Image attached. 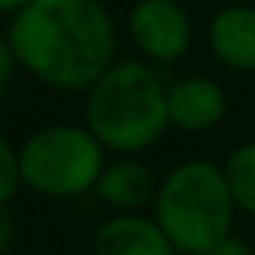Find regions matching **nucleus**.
Listing matches in <instances>:
<instances>
[{"label": "nucleus", "instance_id": "obj_1", "mask_svg": "<svg viewBox=\"0 0 255 255\" xmlns=\"http://www.w3.org/2000/svg\"><path fill=\"white\" fill-rule=\"evenodd\" d=\"M18 69L60 93H87L114 63L117 24L102 0H30L9 18Z\"/></svg>", "mask_w": 255, "mask_h": 255}, {"label": "nucleus", "instance_id": "obj_2", "mask_svg": "<svg viewBox=\"0 0 255 255\" xmlns=\"http://www.w3.org/2000/svg\"><path fill=\"white\" fill-rule=\"evenodd\" d=\"M168 84L150 63L114 60L84 96V126L117 156L150 150L168 132Z\"/></svg>", "mask_w": 255, "mask_h": 255}, {"label": "nucleus", "instance_id": "obj_3", "mask_svg": "<svg viewBox=\"0 0 255 255\" xmlns=\"http://www.w3.org/2000/svg\"><path fill=\"white\" fill-rule=\"evenodd\" d=\"M234 213L237 207L222 165L186 159L159 180L150 216L174 243L177 255H195L231 234Z\"/></svg>", "mask_w": 255, "mask_h": 255}, {"label": "nucleus", "instance_id": "obj_4", "mask_svg": "<svg viewBox=\"0 0 255 255\" xmlns=\"http://www.w3.org/2000/svg\"><path fill=\"white\" fill-rule=\"evenodd\" d=\"M105 147L84 123H51L30 132L18 147L21 180L45 198H81L96 189Z\"/></svg>", "mask_w": 255, "mask_h": 255}, {"label": "nucleus", "instance_id": "obj_5", "mask_svg": "<svg viewBox=\"0 0 255 255\" xmlns=\"http://www.w3.org/2000/svg\"><path fill=\"white\" fill-rule=\"evenodd\" d=\"M126 33L150 63H177L192 48V18L177 0H135L126 15Z\"/></svg>", "mask_w": 255, "mask_h": 255}, {"label": "nucleus", "instance_id": "obj_6", "mask_svg": "<svg viewBox=\"0 0 255 255\" xmlns=\"http://www.w3.org/2000/svg\"><path fill=\"white\" fill-rule=\"evenodd\" d=\"M168 123L180 132H210L228 114V96L210 75H183L168 84Z\"/></svg>", "mask_w": 255, "mask_h": 255}, {"label": "nucleus", "instance_id": "obj_7", "mask_svg": "<svg viewBox=\"0 0 255 255\" xmlns=\"http://www.w3.org/2000/svg\"><path fill=\"white\" fill-rule=\"evenodd\" d=\"M93 255H177V249L153 216L111 213L93 231Z\"/></svg>", "mask_w": 255, "mask_h": 255}, {"label": "nucleus", "instance_id": "obj_8", "mask_svg": "<svg viewBox=\"0 0 255 255\" xmlns=\"http://www.w3.org/2000/svg\"><path fill=\"white\" fill-rule=\"evenodd\" d=\"M207 48L231 72H255V6L231 3L207 21Z\"/></svg>", "mask_w": 255, "mask_h": 255}, {"label": "nucleus", "instance_id": "obj_9", "mask_svg": "<svg viewBox=\"0 0 255 255\" xmlns=\"http://www.w3.org/2000/svg\"><path fill=\"white\" fill-rule=\"evenodd\" d=\"M156 189L159 180L141 159L117 156L105 162L93 195L114 213H141L144 207H153Z\"/></svg>", "mask_w": 255, "mask_h": 255}, {"label": "nucleus", "instance_id": "obj_10", "mask_svg": "<svg viewBox=\"0 0 255 255\" xmlns=\"http://www.w3.org/2000/svg\"><path fill=\"white\" fill-rule=\"evenodd\" d=\"M222 174L234 198V207L246 216H255V141L237 144L222 159Z\"/></svg>", "mask_w": 255, "mask_h": 255}, {"label": "nucleus", "instance_id": "obj_11", "mask_svg": "<svg viewBox=\"0 0 255 255\" xmlns=\"http://www.w3.org/2000/svg\"><path fill=\"white\" fill-rule=\"evenodd\" d=\"M21 186H24V180H21L18 150L12 147V141L6 135H0V207H6L18 195Z\"/></svg>", "mask_w": 255, "mask_h": 255}, {"label": "nucleus", "instance_id": "obj_12", "mask_svg": "<svg viewBox=\"0 0 255 255\" xmlns=\"http://www.w3.org/2000/svg\"><path fill=\"white\" fill-rule=\"evenodd\" d=\"M15 69H18V60H15V54H12V45H9L6 33H0V99H3L6 90L12 87Z\"/></svg>", "mask_w": 255, "mask_h": 255}, {"label": "nucleus", "instance_id": "obj_13", "mask_svg": "<svg viewBox=\"0 0 255 255\" xmlns=\"http://www.w3.org/2000/svg\"><path fill=\"white\" fill-rule=\"evenodd\" d=\"M195 255H255V249H252L246 240H240V237L228 234V237H222L219 243H213L210 249H204V252H195Z\"/></svg>", "mask_w": 255, "mask_h": 255}, {"label": "nucleus", "instance_id": "obj_14", "mask_svg": "<svg viewBox=\"0 0 255 255\" xmlns=\"http://www.w3.org/2000/svg\"><path fill=\"white\" fill-rule=\"evenodd\" d=\"M15 243V219L6 207H0V255H6Z\"/></svg>", "mask_w": 255, "mask_h": 255}, {"label": "nucleus", "instance_id": "obj_15", "mask_svg": "<svg viewBox=\"0 0 255 255\" xmlns=\"http://www.w3.org/2000/svg\"><path fill=\"white\" fill-rule=\"evenodd\" d=\"M27 3H30V0H0V15H15V12H21Z\"/></svg>", "mask_w": 255, "mask_h": 255}, {"label": "nucleus", "instance_id": "obj_16", "mask_svg": "<svg viewBox=\"0 0 255 255\" xmlns=\"http://www.w3.org/2000/svg\"><path fill=\"white\" fill-rule=\"evenodd\" d=\"M252 96H255V72H252Z\"/></svg>", "mask_w": 255, "mask_h": 255}, {"label": "nucleus", "instance_id": "obj_17", "mask_svg": "<svg viewBox=\"0 0 255 255\" xmlns=\"http://www.w3.org/2000/svg\"><path fill=\"white\" fill-rule=\"evenodd\" d=\"M177 3H183V0H177Z\"/></svg>", "mask_w": 255, "mask_h": 255}]
</instances>
